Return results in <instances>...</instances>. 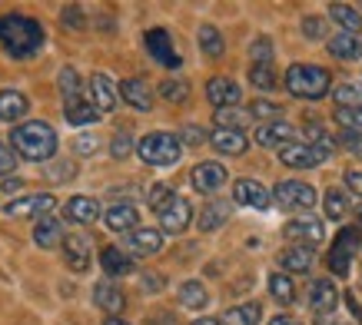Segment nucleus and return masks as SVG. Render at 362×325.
I'll list each match as a JSON object with an SVG mask.
<instances>
[{
  "mask_svg": "<svg viewBox=\"0 0 362 325\" xmlns=\"http://www.w3.org/2000/svg\"><path fill=\"white\" fill-rule=\"evenodd\" d=\"M44 47V27L33 17L23 13H4L0 17V50L13 60H27V57L40 54Z\"/></svg>",
  "mask_w": 362,
  "mask_h": 325,
  "instance_id": "f257e3e1",
  "label": "nucleus"
},
{
  "mask_svg": "<svg viewBox=\"0 0 362 325\" xmlns=\"http://www.w3.org/2000/svg\"><path fill=\"white\" fill-rule=\"evenodd\" d=\"M11 146L17 156H23V160L47 162V160H54V153L60 143H57V130L50 123H44V119H27L21 126H13Z\"/></svg>",
  "mask_w": 362,
  "mask_h": 325,
  "instance_id": "f03ea898",
  "label": "nucleus"
},
{
  "mask_svg": "<svg viewBox=\"0 0 362 325\" xmlns=\"http://www.w3.org/2000/svg\"><path fill=\"white\" fill-rule=\"evenodd\" d=\"M332 87L329 70L316 64H293L286 70V90L299 100H322Z\"/></svg>",
  "mask_w": 362,
  "mask_h": 325,
  "instance_id": "7ed1b4c3",
  "label": "nucleus"
},
{
  "mask_svg": "<svg viewBox=\"0 0 362 325\" xmlns=\"http://www.w3.org/2000/svg\"><path fill=\"white\" fill-rule=\"evenodd\" d=\"M136 153H140L143 162H150V166H173V162H180V156H183V143H180V136H173V133H146L140 143H136Z\"/></svg>",
  "mask_w": 362,
  "mask_h": 325,
  "instance_id": "20e7f679",
  "label": "nucleus"
},
{
  "mask_svg": "<svg viewBox=\"0 0 362 325\" xmlns=\"http://www.w3.org/2000/svg\"><path fill=\"white\" fill-rule=\"evenodd\" d=\"M332 140L322 143H293V146H283L279 150V160L289 166V170H313L319 162H326L332 156Z\"/></svg>",
  "mask_w": 362,
  "mask_h": 325,
  "instance_id": "39448f33",
  "label": "nucleus"
},
{
  "mask_svg": "<svg viewBox=\"0 0 362 325\" xmlns=\"http://www.w3.org/2000/svg\"><path fill=\"white\" fill-rule=\"evenodd\" d=\"M269 203H276L286 213H299V209H309L316 203V189L303 179H283V183H276Z\"/></svg>",
  "mask_w": 362,
  "mask_h": 325,
  "instance_id": "423d86ee",
  "label": "nucleus"
},
{
  "mask_svg": "<svg viewBox=\"0 0 362 325\" xmlns=\"http://www.w3.org/2000/svg\"><path fill=\"white\" fill-rule=\"evenodd\" d=\"M143 44H146V54L153 57L156 64H163L166 70H180V66H183V60H180V54H176V47H173V37H170L163 27L146 30Z\"/></svg>",
  "mask_w": 362,
  "mask_h": 325,
  "instance_id": "0eeeda50",
  "label": "nucleus"
},
{
  "mask_svg": "<svg viewBox=\"0 0 362 325\" xmlns=\"http://www.w3.org/2000/svg\"><path fill=\"white\" fill-rule=\"evenodd\" d=\"M359 252V229L356 226H346L339 232V239L332 242V252H329V269L336 272V276H349V262L352 256Z\"/></svg>",
  "mask_w": 362,
  "mask_h": 325,
  "instance_id": "6e6552de",
  "label": "nucleus"
},
{
  "mask_svg": "<svg viewBox=\"0 0 362 325\" xmlns=\"http://www.w3.org/2000/svg\"><path fill=\"white\" fill-rule=\"evenodd\" d=\"M54 196L50 193H30V196H21V199H11L4 206V216H13V219H40V216H50L54 209Z\"/></svg>",
  "mask_w": 362,
  "mask_h": 325,
  "instance_id": "1a4fd4ad",
  "label": "nucleus"
},
{
  "mask_svg": "<svg viewBox=\"0 0 362 325\" xmlns=\"http://www.w3.org/2000/svg\"><path fill=\"white\" fill-rule=\"evenodd\" d=\"M156 216H160V226H163L160 232L163 236H176V232H183L193 223V206H189V199H183V196H173Z\"/></svg>",
  "mask_w": 362,
  "mask_h": 325,
  "instance_id": "9d476101",
  "label": "nucleus"
},
{
  "mask_svg": "<svg viewBox=\"0 0 362 325\" xmlns=\"http://www.w3.org/2000/svg\"><path fill=\"white\" fill-rule=\"evenodd\" d=\"M60 249H64V262H66V269L70 272H87L90 269V262H93V256H90L93 242H90L83 232H70V236H64Z\"/></svg>",
  "mask_w": 362,
  "mask_h": 325,
  "instance_id": "9b49d317",
  "label": "nucleus"
},
{
  "mask_svg": "<svg viewBox=\"0 0 362 325\" xmlns=\"http://www.w3.org/2000/svg\"><path fill=\"white\" fill-rule=\"evenodd\" d=\"M90 103L97 113H113L117 103H120V93H117V83H113L107 73H93L90 76Z\"/></svg>",
  "mask_w": 362,
  "mask_h": 325,
  "instance_id": "f8f14e48",
  "label": "nucleus"
},
{
  "mask_svg": "<svg viewBox=\"0 0 362 325\" xmlns=\"http://www.w3.org/2000/svg\"><path fill=\"white\" fill-rule=\"evenodd\" d=\"M240 97H243L240 83H236V80H230V76H213V80L206 83V100L216 110L236 107V103H240Z\"/></svg>",
  "mask_w": 362,
  "mask_h": 325,
  "instance_id": "ddd939ff",
  "label": "nucleus"
},
{
  "mask_svg": "<svg viewBox=\"0 0 362 325\" xmlns=\"http://www.w3.org/2000/svg\"><path fill=\"white\" fill-rule=\"evenodd\" d=\"M163 249V232L160 229H133L127 232V256H156V252Z\"/></svg>",
  "mask_w": 362,
  "mask_h": 325,
  "instance_id": "4468645a",
  "label": "nucleus"
},
{
  "mask_svg": "<svg viewBox=\"0 0 362 325\" xmlns=\"http://www.w3.org/2000/svg\"><path fill=\"white\" fill-rule=\"evenodd\" d=\"M286 239H293L296 246H316V242L326 239V229L316 216H299L286 226Z\"/></svg>",
  "mask_w": 362,
  "mask_h": 325,
  "instance_id": "2eb2a0df",
  "label": "nucleus"
},
{
  "mask_svg": "<svg viewBox=\"0 0 362 325\" xmlns=\"http://www.w3.org/2000/svg\"><path fill=\"white\" fill-rule=\"evenodd\" d=\"M309 305L316 315H332L339 309V289L332 279H316L313 289H309Z\"/></svg>",
  "mask_w": 362,
  "mask_h": 325,
  "instance_id": "dca6fc26",
  "label": "nucleus"
},
{
  "mask_svg": "<svg viewBox=\"0 0 362 325\" xmlns=\"http://www.w3.org/2000/svg\"><path fill=\"white\" fill-rule=\"evenodd\" d=\"M193 186H197L199 193H216L223 183H226V166H220V162H213V160H206V162H197L193 166Z\"/></svg>",
  "mask_w": 362,
  "mask_h": 325,
  "instance_id": "f3484780",
  "label": "nucleus"
},
{
  "mask_svg": "<svg viewBox=\"0 0 362 325\" xmlns=\"http://www.w3.org/2000/svg\"><path fill=\"white\" fill-rule=\"evenodd\" d=\"M93 305L110 315H120L123 305H127V295H123V289L113 279H100L97 285H93Z\"/></svg>",
  "mask_w": 362,
  "mask_h": 325,
  "instance_id": "a211bd4d",
  "label": "nucleus"
},
{
  "mask_svg": "<svg viewBox=\"0 0 362 325\" xmlns=\"http://www.w3.org/2000/svg\"><path fill=\"white\" fill-rule=\"evenodd\" d=\"M117 93H120L123 103H130V107L140 110V113L153 110V93H150V87H146V80H140V76H130V80H123L120 87H117Z\"/></svg>",
  "mask_w": 362,
  "mask_h": 325,
  "instance_id": "6ab92c4d",
  "label": "nucleus"
},
{
  "mask_svg": "<svg viewBox=\"0 0 362 325\" xmlns=\"http://www.w3.org/2000/svg\"><path fill=\"white\" fill-rule=\"evenodd\" d=\"M296 126H289V123H266V126H259L256 130V143L259 146H273V150H283V146H293L296 143Z\"/></svg>",
  "mask_w": 362,
  "mask_h": 325,
  "instance_id": "aec40b11",
  "label": "nucleus"
},
{
  "mask_svg": "<svg viewBox=\"0 0 362 325\" xmlns=\"http://www.w3.org/2000/svg\"><path fill=\"white\" fill-rule=\"evenodd\" d=\"M233 199H236L240 206L269 209V193H266V186L256 183V179H240V183L233 186Z\"/></svg>",
  "mask_w": 362,
  "mask_h": 325,
  "instance_id": "412c9836",
  "label": "nucleus"
},
{
  "mask_svg": "<svg viewBox=\"0 0 362 325\" xmlns=\"http://www.w3.org/2000/svg\"><path fill=\"white\" fill-rule=\"evenodd\" d=\"M103 223L113 232H133V229H140V213L130 203H117V206H110L103 213Z\"/></svg>",
  "mask_w": 362,
  "mask_h": 325,
  "instance_id": "4be33fe9",
  "label": "nucleus"
},
{
  "mask_svg": "<svg viewBox=\"0 0 362 325\" xmlns=\"http://www.w3.org/2000/svg\"><path fill=\"white\" fill-rule=\"evenodd\" d=\"M33 242H37L40 249H57V246L64 242V223L57 216H40L37 226H33Z\"/></svg>",
  "mask_w": 362,
  "mask_h": 325,
  "instance_id": "5701e85b",
  "label": "nucleus"
},
{
  "mask_svg": "<svg viewBox=\"0 0 362 325\" xmlns=\"http://www.w3.org/2000/svg\"><path fill=\"white\" fill-rule=\"evenodd\" d=\"M100 266L107 272V279H120V276H130V272L136 269L130 256L123 249H117V246H107V249L100 252Z\"/></svg>",
  "mask_w": 362,
  "mask_h": 325,
  "instance_id": "b1692460",
  "label": "nucleus"
},
{
  "mask_svg": "<svg viewBox=\"0 0 362 325\" xmlns=\"http://www.w3.org/2000/svg\"><path fill=\"white\" fill-rule=\"evenodd\" d=\"M27 110H30V100L23 97L21 90H0V119H4V123L23 119Z\"/></svg>",
  "mask_w": 362,
  "mask_h": 325,
  "instance_id": "393cba45",
  "label": "nucleus"
},
{
  "mask_svg": "<svg viewBox=\"0 0 362 325\" xmlns=\"http://www.w3.org/2000/svg\"><path fill=\"white\" fill-rule=\"evenodd\" d=\"M66 219H74L80 226H90V223H97L100 219V203L97 199H90V196H74V199H66Z\"/></svg>",
  "mask_w": 362,
  "mask_h": 325,
  "instance_id": "a878e982",
  "label": "nucleus"
},
{
  "mask_svg": "<svg viewBox=\"0 0 362 325\" xmlns=\"http://www.w3.org/2000/svg\"><path fill=\"white\" fill-rule=\"evenodd\" d=\"M209 146L216 153H223V156H243L250 143H246V136L236 130H213L209 133Z\"/></svg>",
  "mask_w": 362,
  "mask_h": 325,
  "instance_id": "bb28decb",
  "label": "nucleus"
},
{
  "mask_svg": "<svg viewBox=\"0 0 362 325\" xmlns=\"http://www.w3.org/2000/svg\"><path fill=\"white\" fill-rule=\"evenodd\" d=\"M230 216H233V206L226 199H209L206 206H203V213H199V229H203V232H213V229L226 226Z\"/></svg>",
  "mask_w": 362,
  "mask_h": 325,
  "instance_id": "cd10ccee",
  "label": "nucleus"
},
{
  "mask_svg": "<svg viewBox=\"0 0 362 325\" xmlns=\"http://www.w3.org/2000/svg\"><path fill=\"white\" fill-rule=\"evenodd\" d=\"M313 262H316L313 246H289V249L279 256V266H283L286 272H309Z\"/></svg>",
  "mask_w": 362,
  "mask_h": 325,
  "instance_id": "c85d7f7f",
  "label": "nucleus"
},
{
  "mask_svg": "<svg viewBox=\"0 0 362 325\" xmlns=\"http://www.w3.org/2000/svg\"><path fill=\"white\" fill-rule=\"evenodd\" d=\"M326 47H329V54L339 57V60H359L362 57V40L356 33H336Z\"/></svg>",
  "mask_w": 362,
  "mask_h": 325,
  "instance_id": "c756f323",
  "label": "nucleus"
},
{
  "mask_svg": "<svg viewBox=\"0 0 362 325\" xmlns=\"http://www.w3.org/2000/svg\"><path fill=\"white\" fill-rule=\"evenodd\" d=\"M57 87H60V97H64V107L66 103H77L83 100V83H80V73L74 66H64L60 76H57Z\"/></svg>",
  "mask_w": 362,
  "mask_h": 325,
  "instance_id": "7c9ffc66",
  "label": "nucleus"
},
{
  "mask_svg": "<svg viewBox=\"0 0 362 325\" xmlns=\"http://www.w3.org/2000/svg\"><path fill=\"white\" fill-rule=\"evenodd\" d=\"M180 305H183V309H193V312H203L209 305V295H206V289H203V282H197V279L183 282V285H180Z\"/></svg>",
  "mask_w": 362,
  "mask_h": 325,
  "instance_id": "2f4dec72",
  "label": "nucleus"
},
{
  "mask_svg": "<svg viewBox=\"0 0 362 325\" xmlns=\"http://www.w3.org/2000/svg\"><path fill=\"white\" fill-rule=\"evenodd\" d=\"M64 117H66V123H70V126H90V123H97V119H100V113L93 110V103L83 97V100H77V103H66Z\"/></svg>",
  "mask_w": 362,
  "mask_h": 325,
  "instance_id": "473e14b6",
  "label": "nucleus"
},
{
  "mask_svg": "<svg viewBox=\"0 0 362 325\" xmlns=\"http://www.w3.org/2000/svg\"><path fill=\"white\" fill-rule=\"evenodd\" d=\"M263 319V305L259 302H243V305H233L230 312L223 315L226 325H259Z\"/></svg>",
  "mask_w": 362,
  "mask_h": 325,
  "instance_id": "72a5a7b5",
  "label": "nucleus"
},
{
  "mask_svg": "<svg viewBox=\"0 0 362 325\" xmlns=\"http://www.w3.org/2000/svg\"><path fill=\"white\" fill-rule=\"evenodd\" d=\"M197 37H199V50H203L209 60H220L223 50H226V44H223V33L216 30L213 23H203Z\"/></svg>",
  "mask_w": 362,
  "mask_h": 325,
  "instance_id": "f704fd0d",
  "label": "nucleus"
},
{
  "mask_svg": "<svg viewBox=\"0 0 362 325\" xmlns=\"http://www.w3.org/2000/svg\"><path fill=\"white\" fill-rule=\"evenodd\" d=\"M269 295H273L279 305H293V299H296L293 279H289V276H283V272H273V276H269Z\"/></svg>",
  "mask_w": 362,
  "mask_h": 325,
  "instance_id": "c9c22d12",
  "label": "nucleus"
},
{
  "mask_svg": "<svg viewBox=\"0 0 362 325\" xmlns=\"http://www.w3.org/2000/svg\"><path fill=\"white\" fill-rule=\"evenodd\" d=\"M329 17L336 23H342L346 33H356V37L362 33V17L352 11V7H346V4H329Z\"/></svg>",
  "mask_w": 362,
  "mask_h": 325,
  "instance_id": "e433bc0d",
  "label": "nucleus"
},
{
  "mask_svg": "<svg viewBox=\"0 0 362 325\" xmlns=\"http://www.w3.org/2000/svg\"><path fill=\"white\" fill-rule=\"evenodd\" d=\"M216 130H236L243 133V126H246V119H250V113H243V110L230 107V110H216Z\"/></svg>",
  "mask_w": 362,
  "mask_h": 325,
  "instance_id": "4c0bfd02",
  "label": "nucleus"
},
{
  "mask_svg": "<svg viewBox=\"0 0 362 325\" xmlns=\"http://www.w3.org/2000/svg\"><path fill=\"white\" fill-rule=\"evenodd\" d=\"M336 103H339V110H362V83H342V87H336Z\"/></svg>",
  "mask_w": 362,
  "mask_h": 325,
  "instance_id": "58836bf2",
  "label": "nucleus"
},
{
  "mask_svg": "<svg viewBox=\"0 0 362 325\" xmlns=\"http://www.w3.org/2000/svg\"><path fill=\"white\" fill-rule=\"evenodd\" d=\"M322 209H326V216L329 219L339 223V219L349 213V199H346L339 189H326V196H322Z\"/></svg>",
  "mask_w": 362,
  "mask_h": 325,
  "instance_id": "ea45409f",
  "label": "nucleus"
},
{
  "mask_svg": "<svg viewBox=\"0 0 362 325\" xmlns=\"http://www.w3.org/2000/svg\"><path fill=\"white\" fill-rule=\"evenodd\" d=\"M250 80L256 90H263V93H269V90L276 87V73H273V64H252L250 66Z\"/></svg>",
  "mask_w": 362,
  "mask_h": 325,
  "instance_id": "a19ab883",
  "label": "nucleus"
},
{
  "mask_svg": "<svg viewBox=\"0 0 362 325\" xmlns=\"http://www.w3.org/2000/svg\"><path fill=\"white\" fill-rule=\"evenodd\" d=\"M160 93H163L166 103H187L189 83L187 80H163V83H160Z\"/></svg>",
  "mask_w": 362,
  "mask_h": 325,
  "instance_id": "79ce46f5",
  "label": "nucleus"
},
{
  "mask_svg": "<svg viewBox=\"0 0 362 325\" xmlns=\"http://www.w3.org/2000/svg\"><path fill=\"white\" fill-rule=\"evenodd\" d=\"M250 119H269V123H279V119H283V107L266 103V100H256V103L250 107Z\"/></svg>",
  "mask_w": 362,
  "mask_h": 325,
  "instance_id": "37998d69",
  "label": "nucleus"
},
{
  "mask_svg": "<svg viewBox=\"0 0 362 325\" xmlns=\"http://www.w3.org/2000/svg\"><path fill=\"white\" fill-rule=\"evenodd\" d=\"M47 179L50 183H70L74 176H77V170H74V162H66V160H60V162H50L47 166Z\"/></svg>",
  "mask_w": 362,
  "mask_h": 325,
  "instance_id": "c03bdc74",
  "label": "nucleus"
},
{
  "mask_svg": "<svg viewBox=\"0 0 362 325\" xmlns=\"http://www.w3.org/2000/svg\"><path fill=\"white\" fill-rule=\"evenodd\" d=\"M173 186H166V183H156V186H150V196H146V203H150V209H156V213H160V209L166 206V203H170V199H173Z\"/></svg>",
  "mask_w": 362,
  "mask_h": 325,
  "instance_id": "a18cd8bd",
  "label": "nucleus"
},
{
  "mask_svg": "<svg viewBox=\"0 0 362 325\" xmlns=\"http://www.w3.org/2000/svg\"><path fill=\"white\" fill-rule=\"evenodd\" d=\"M250 57H252V64H269L273 60V40L269 37H256L250 47Z\"/></svg>",
  "mask_w": 362,
  "mask_h": 325,
  "instance_id": "49530a36",
  "label": "nucleus"
},
{
  "mask_svg": "<svg viewBox=\"0 0 362 325\" xmlns=\"http://www.w3.org/2000/svg\"><path fill=\"white\" fill-rule=\"evenodd\" d=\"M336 119H339L349 133H359L362 136V110H336Z\"/></svg>",
  "mask_w": 362,
  "mask_h": 325,
  "instance_id": "de8ad7c7",
  "label": "nucleus"
},
{
  "mask_svg": "<svg viewBox=\"0 0 362 325\" xmlns=\"http://www.w3.org/2000/svg\"><path fill=\"white\" fill-rule=\"evenodd\" d=\"M60 20H64V27L83 30V23H87V17H83V11H80V7H64V13H60Z\"/></svg>",
  "mask_w": 362,
  "mask_h": 325,
  "instance_id": "09e8293b",
  "label": "nucleus"
},
{
  "mask_svg": "<svg viewBox=\"0 0 362 325\" xmlns=\"http://www.w3.org/2000/svg\"><path fill=\"white\" fill-rule=\"evenodd\" d=\"M130 150H133L130 133H117V136H113V143H110V153L117 156V160H123V156H130Z\"/></svg>",
  "mask_w": 362,
  "mask_h": 325,
  "instance_id": "8fccbe9b",
  "label": "nucleus"
},
{
  "mask_svg": "<svg viewBox=\"0 0 362 325\" xmlns=\"http://www.w3.org/2000/svg\"><path fill=\"white\" fill-rule=\"evenodd\" d=\"M13 166H17V153L0 143V179H4L7 173H13Z\"/></svg>",
  "mask_w": 362,
  "mask_h": 325,
  "instance_id": "3c124183",
  "label": "nucleus"
},
{
  "mask_svg": "<svg viewBox=\"0 0 362 325\" xmlns=\"http://www.w3.org/2000/svg\"><path fill=\"white\" fill-rule=\"evenodd\" d=\"M203 140H206V133L199 130V126H183V133H180V143H183V146H199Z\"/></svg>",
  "mask_w": 362,
  "mask_h": 325,
  "instance_id": "603ef678",
  "label": "nucleus"
},
{
  "mask_svg": "<svg viewBox=\"0 0 362 325\" xmlns=\"http://www.w3.org/2000/svg\"><path fill=\"white\" fill-rule=\"evenodd\" d=\"M346 189H349L352 196H359V199H362V173H359V170H346Z\"/></svg>",
  "mask_w": 362,
  "mask_h": 325,
  "instance_id": "864d4df0",
  "label": "nucleus"
},
{
  "mask_svg": "<svg viewBox=\"0 0 362 325\" xmlns=\"http://www.w3.org/2000/svg\"><path fill=\"white\" fill-rule=\"evenodd\" d=\"M342 146H346V150L352 153V156H362V136L359 133H342Z\"/></svg>",
  "mask_w": 362,
  "mask_h": 325,
  "instance_id": "5fc2aeb1",
  "label": "nucleus"
},
{
  "mask_svg": "<svg viewBox=\"0 0 362 325\" xmlns=\"http://www.w3.org/2000/svg\"><path fill=\"white\" fill-rule=\"evenodd\" d=\"M93 150H97V140H93V136H77V140H74V153H80V156H90Z\"/></svg>",
  "mask_w": 362,
  "mask_h": 325,
  "instance_id": "6e6d98bb",
  "label": "nucleus"
},
{
  "mask_svg": "<svg viewBox=\"0 0 362 325\" xmlns=\"http://www.w3.org/2000/svg\"><path fill=\"white\" fill-rule=\"evenodd\" d=\"M166 282L160 279V276H156V272H146V276H143V289H150V292H156V289H163Z\"/></svg>",
  "mask_w": 362,
  "mask_h": 325,
  "instance_id": "4d7b16f0",
  "label": "nucleus"
},
{
  "mask_svg": "<svg viewBox=\"0 0 362 325\" xmlns=\"http://www.w3.org/2000/svg\"><path fill=\"white\" fill-rule=\"evenodd\" d=\"M21 179H17V176H4V179H0V189H4V193H17V189H21Z\"/></svg>",
  "mask_w": 362,
  "mask_h": 325,
  "instance_id": "13d9d810",
  "label": "nucleus"
},
{
  "mask_svg": "<svg viewBox=\"0 0 362 325\" xmlns=\"http://www.w3.org/2000/svg\"><path fill=\"white\" fill-rule=\"evenodd\" d=\"M346 305H349V312L362 322V305H359V299H356V292H346Z\"/></svg>",
  "mask_w": 362,
  "mask_h": 325,
  "instance_id": "bf43d9fd",
  "label": "nucleus"
},
{
  "mask_svg": "<svg viewBox=\"0 0 362 325\" xmlns=\"http://www.w3.org/2000/svg\"><path fill=\"white\" fill-rule=\"evenodd\" d=\"M303 30H306L309 37H319V33H322V27H319V20H309V23H303Z\"/></svg>",
  "mask_w": 362,
  "mask_h": 325,
  "instance_id": "052dcab7",
  "label": "nucleus"
},
{
  "mask_svg": "<svg viewBox=\"0 0 362 325\" xmlns=\"http://www.w3.org/2000/svg\"><path fill=\"white\" fill-rule=\"evenodd\" d=\"M269 325H299V322H293V319H286V315H276V319H273Z\"/></svg>",
  "mask_w": 362,
  "mask_h": 325,
  "instance_id": "680f3d73",
  "label": "nucleus"
},
{
  "mask_svg": "<svg viewBox=\"0 0 362 325\" xmlns=\"http://www.w3.org/2000/svg\"><path fill=\"white\" fill-rule=\"evenodd\" d=\"M103 325H130V322H123L120 315H110V319H107V322H103Z\"/></svg>",
  "mask_w": 362,
  "mask_h": 325,
  "instance_id": "e2e57ef3",
  "label": "nucleus"
},
{
  "mask_svg": "<svg viewBox=\"0 0 362 325\" xmlns=\"http://www.w3.org/2000/svg\"><path fill=\"white\" fill-rule=\"evenodd\" d=\"M193 325H223V322H220V319H197Z\"/></svg>",
  "mask_w": 362,
  "mask_h": 325,
  "instance_id": "0e129e2a",
  "label": "nucleus"
},
{
  "mask_svg": "<svg viewBox=\"0 0 362 325\" xmlns=\"http://www.w3.org/2000/svg\"><path fill=\"white\" fill-rule=\"evenodd\" d=\"M356 229H362V206H359V213H356Z\"/></svg>",
  "mask_w": 362,
  "mask_h": 325,
  "instance_id": "69168bd1",
  "label": "nucleus"
},
{
  "mask_svg": "<svg viewBox=\"0 0 362 325\" xmlns=\"http://www.w3.org/2000/svg\"><path fill=\"white\" fill-rule=\"evenodd\" d=\"M319 325H342V322H332V319H319Z\"/></svg>",
  "mask_w": 362,
  "mask_h": 325,
  "instance_id": "338daca9",
  "label": "nucleus"
}]
</instances>
